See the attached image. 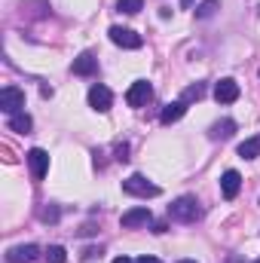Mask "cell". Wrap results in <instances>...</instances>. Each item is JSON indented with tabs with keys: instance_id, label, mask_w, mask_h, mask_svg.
<instances>
[{
	"instance_id": "6da1fadb",
	"label": "cell",
	"mask_w": 260,
	"mask_h": 263,
	"mask_svg": "<svg viewBox=\"0 0 260 263\" xmlns=\"http://www.w3.org/2000/svg\"><path fill=\"white\" fill-rule=\"evenodd\" d=\"M169 217L178 220V223H196L202 217V208H199L196 196H178L169 205Z\"/></svg>"
},
{
	"instance_id": "7a4b0ae2",
	"label": "cell",
	"mask_w": 260,
	"mask_h": 263,
	"mask_svg": "<svg viewBox=\"0 0 260 263\" xmlns=\"http://www.w3.org/2000/svg\"><path fill=\"white\" fill-rule=\"evenodd\" d=\"M123 193L138 196V199H153V196H159V187H156V184H150L144 175H132V178L123 181Z\"/></svg>"
},
{
	"instance_id": "3957f363",
	"label": "cell",
	"mask_w": 260,
	"mask_h": 263,
	"mask_svg": "<svg viewBox=\"0 0 260 263\" xmlns=\"http://www.w3.org/2000/svg\"><path fill=\"white\" fill-rule=\"evenodd\" d=\"M107 34H110V43L120 46V49H141V46H144V37H141L138 31H132V28H120V25H114Z\"/></svg>"
},
{
	"instance_id": "277c9868",
	"label": "cell",
	"mask_w": 260,
	"mask_h": 263,
	"mask_svg": "<svg viewBox=\"0 0 260 263\" xmlns=\"http://www.w3.org/2000/svg\"><path fill=\"white\" fill-rule=\"evenodd\" d=\"M0 110H3L6 117L22 114V110H25V92H22V89H15V86L0 89Z\"/></svg>"
},
{
	"instance_id": "5b68a950",
	"label": "cell",
	"mask_w": 260,
	"mask_h": 263,
	"mask_svg": "<svg viewBox=\"0 0 260 263\" xmlns=\"http://www.w3.org/2000/svg\"><path fill=\"white\" fill-rule=\"evenodd\" d=\"M28 168H31V175H34V181H43L46 178V172H49V153L46 150H40V147H34V150H28Z\"/></svg>"
},
{
	"instance_id": "8992f818",
	"label": "cell",
	"mask_w": 260,
	"mask_h": 263,
	"mask_svg": "<svg viewBox=\"0 0 260 263\" xmlns=\"http://www.w3.org/2000/svg\"><path fill=\"white\" fill-rule=\"evenodd\" d=\"M150 98H153V86H150L147 80H135V83L129 86V92H126L129 107H144Z\"/></svg>"
},
{
	"instance_id": "52a82bcc",
	"label": "cell",
	"mask_w": 260,
	"mask_h": 263,
	"mask_svg": "<svg viewBox=\"0 0 260 263\" xmlns=\"http://www.w3.org/2000/svg\"><path fill=\"white\" fill-rule=\"evenodd\" d=\"M214 101H217V104H233V101H239V83H236L233 77H224V80L214 86Z\"/></svg>"
},
{
	"instance_id": "ba28073f",
	"label": "cell",
	"mask_w": 260,
	"mask_h": 263,
	"mask_svg": "<svg viewBox=\"0 0 260 263\" xmlns=\"http://www.w3.org/2000/svg\"><path fill=\"white\" fill-rule=\"evenodd\" d=\"M150 220H153V214H150V208H147V205L129 208V211H123V217H120V223H123L126 230H135V227H147Z\"/></svg>"
},
{
	"instance_id": "9c48e42d",
	"label": "cell",
	"mask_w": 260,
	"mask_h": 263,
	"mask_svg": "<svg viewBox=\"0 0 260 263\" xmlns=\"http://www.w3.org/2000/svg\"><path fill=\"white\" fill-rule=\"evenodd\" d=\"M110 104H114V95H110L107 86H92V89H89V107H92V110L107 114Z\"/></svg>"
},
{
	"instance_id": "30bf717a",
	"label": "cell",
	"mask_w": 260,
	"mask_h": 263,
	"mask_svg": "<svg viewBox=\"0 0 260 263\" xmlns=\"http://www.w3.org/2000/svg\"><path fill=\"white\" fill-rule=\"evenodd\" d=\"M37 257H40L37 245H15L6 251V263H34Z\"/></svg>"
},
{
	"instance_id": "8fae6325",
	"label": "cell",
	"mask_w": 260,
	"mask_h": 263,
	"mask_svg": "<svg viewBox=\"0 0 260 263\" xmlns=\"http://www.w3.org/2000/svg\"><path fill=\"white\" fill-rule=\"evenodd\" d=\"M70 70H73L77 77H95V73H98V59H95L92 52H83V55L73 59Z\"/></svg>"
},
{
	"instance_id": "7c38bea8",
	"label": "cell",
	"mask_w": 260,
	"mask_h": 263,
	"mask_svg": "<svg viewBox=\"0 0 260 263\" xmlns=\"http://www.w3.org/2000/svg\"><path fill=\"white\" fill-rule=\"evenodd\" d=\"M239 190H242V175L236 168L224 172V178H220V193H224V199H236Z\"/></svg>"
},
{
	"instance_id": "4fadbf2b",
	"label": "cell",
	"mask_w": 260,
	"mask_h": 263,
	"mask_svg": "<svg viewBox=\"0 0 260 263\" xmlns=\"http://www.w3.org/2000/svg\"><path fill=\"white\" fill-rule=\"evenodd\" d=\"M184 114H187V101H181V98H178V101H172V104H165V107H162L159 123H162V126H172V123H178Z\"/></svg>"
},
{
	"instance_id": "5bb4252c",
	"label": "cell",
	"mask_w": 260,
	"mask_h": 263,
	"mask_svg": "<svg viewBox=\"0 0 260 263\" xmlns=\"http://www.w3.org/2000/svg\"><path fill=\"white\" fill-rule=\"evenodd\" d=\"M233 132H236V120H217L208 129V138L211 141H227V138H233Z\"/></svg>"
},
{
	"instance_id": "9a60e30c",
	"label": "cell",
	"mask_w": 260,
	"mask_h": 263,
	"mask_svg": "<svg viewBox=\"0 0 260 263\" xmlns=\"http://www.w3.org/2000/svg\"><path fill=\"white\" fill-rule=\"evenodd\" d=\"M6 129L9 132H18V135H28V132L34 129V120L22 110V114H12L9 120H6Z\"/></svg>"
},
{
	"instance_id": "2e32d148",
	"label": "cell",
	"mask_w": 260,
	"mask_h": 263,
	"mask_svg": "<svg viewBox=\"0 0 260 263\" xmlns=\"http://www.w3.org/2000/svg\"><path fill=\"white\" fill-rule=\"evenodd\" d=\"M239 156L242 159H257L260 156V138H245L239 144Z\"/></svg>"
},
{
	"instance_id": "e0dca14e",
	"label": "cell",
	"mask_w": 260,
	"mask_h": 263,
	"mask_svg": "<svg viewBox=\"0 0 260 263\" xmlns=\"http://www.w3.org/2000/svg\"><path fill=\"white\" fill-rule=\"evenodd\" d=\"M205 98V83H193V86H187L184 89V95H181V101H202Z\"/></svg>"
},
{
	"instance_id": "ac0fdd59",
	"label": "cell",
	"mask_w": 260,
	"mask_h": 263,
	"mask_svg": "<svg viewBox=\"0 0 260 263\" xmlns=\"http://www.w3.org/2000/svg\"><path fill=\"white\" fill-rule=\"evenodd\" d=\"M217 9H220V0H202L199 9H196V18H211Z\"/></svg>"
},
{
	"instance_id": "d6986e66",
	"label": "cell",
	"mask_w": 260,
	"mask_h": 263,
	"mask_svg": "<svg viewBox=\"0 0 260 263\" xmlns=\"http://www.w3.org/2000/svg\"><path fill=\"white\" fill-rule=\"evenodd\" d=\"M46 260H49V263H65L67 260V251L62 248V245H49V248H46Z\"/></svg>"
},
{
	"instance_id": "ffe728a7",
	"label": "cell",
	"mask_w": 260,
	"mask_h": 263,
	"mask_svg": "<svg viewBox=\"0 0 260 263\" xmlns=\"http://www.w3.org/2000/svg\"><path fill=\"white\" fill-rule=\"evenodd\" d=\"M141 6H144V0H120V3H117V9H120V12H126V15L141 12Z\"/></svg>"
},
{
	"instance_id": "44dd1931",
	"label": "cell",
	"mask_w": 260,
	"mask_h": 263,
	"mask_svg": "<svg viewBox=\"0 0 260 263\" xmlns=\"http://www.w3.org/2000/svg\"><path fill=\"white\" fill-rule=\"evenodd\" d=\"M40 220H46V223H55V220H59V208H55V205L43 208V211H40Z\"/></svg>"
},
{
	"instance_id": "7402d4cb",
	"label": "cell",
	"mask_w": 260,
	"mask_h": 263,
	"mask_svg": "<svg viewBox=\"0 0 260 263\" xmlns=\"http://www.w3.org/2000/svg\"><path fill=\"white\" fill-rule=\"evenodd\" d=\"M126 153H129V147H126V144H120V147H117V159H120V162H126V159H129Z\"/></svg>"
},
{
	"instance_id": "603a6c76",
	"label": "cell",
	"mask_w": 260,
	"mask_h": 263,
	"mask_svg": "<svg viewBox=\"0 0 260 263\" xmlns=\"http://www.w3.org/2000/svg\"><path fill=\"white\" fill-rule=\"evenodd\" d=\"M135 263H162V260H156V257H147V254H144V257H138Z\"/></svg>"
},
{
	"instance_id": "cb8c5ba5",
	"label": "cell",
	"mask_w": 260,
	"mask_h": 263,
	"mask_svg": "<svg viewBox=\"0 0 260 263\" xmlns=\"http://www.w3.org/2000/svg\"><path fill=\"white\" fill-rule=\"evenodd\" d=\"M114 263H135V260H129V257H114Z\"/></svg>"
},
{
	"instance_id": "d4e9b609",
	"label": "cell",
	"mask_w": 260,
	"mask_h": 263,
	"mask_svg": "<svg viewBox=\"0 0 260 263\" xmlns=\"http://www.w3.org/2000/svg\"><path fill=\"white\" fill-rule=\"evenodd\" d=\"M178 263H196V260H178Z\"/></svg>"
},
{
	"instance_id": "484cf974",
	"label": "cell",
	"mask_w": 260,
	"mask_h": 263,
	"mask_svg": "<svg viewBox=\"0 0 260 263\" xmlns=\"http://www.w3.org/2000/svg\"><path fill=\"white\" fill-rule=\"evenodd\" d=\"M254 263H260V260H254Z\"/></svg>"
}]
</instances>
